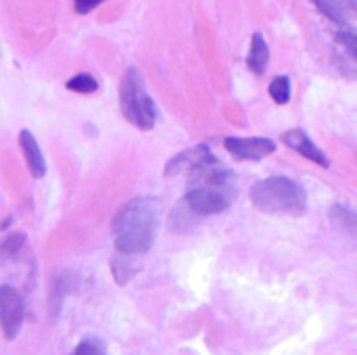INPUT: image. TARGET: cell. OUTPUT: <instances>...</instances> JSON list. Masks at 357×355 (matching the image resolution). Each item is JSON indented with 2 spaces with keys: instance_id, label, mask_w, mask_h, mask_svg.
<instances>
[{
  "instance_id": "cell-18",
  "label": "cell",
  "mask_w": 357,
  "mask_h": 355,
  "mask_svg": "<svg viewBox=\"0 0 357 355\" xmlns=\"http://www.w3.org/2000/svg\"><path fill=\"white\" fill-rule=\"evenodd\" d=\"M73 355H105L102 347L94 341H84L77 345V349L73 352Z\"/></svg>"
},
{
  "instance_id": "cell-7",
  "label": "cell",
  "mask_w": 357,
  "mask_h": 355,
  "mask_svg": "<svg viewBox=\"0 0 357 355\" xmlns=\"http://www.w3.org/2000/svg\"><path fill=\"white\" fill-rule=\"evenodd\" d=\"M213 161H218L213 157V153L205 144H199L195 149L178 153L165 165V176H176V174H182V172H195V169H199V167H203L207 163H213Z\"/></svg>"
},
{
  "instance_id": "cell-15",
  "label": "cell",
  "mask_w": 357,
  "mask_h": 355,
  "mask_svg": "<svg viewBox=\"0 0 357 355\" xmlns=\"http://www.w3.org/2000/svg\"><path fill=\"white\" fill-rule=\"evenodd\" d=\"M65 86H67V90H73V92H79V94H90V92H96L98 82L90 73H77Z\"/></svg>"
},
{
  "instance_id": "cell-11",
  "label": "cell",
  "mask_w": 357,
  "mask_h": 355,
  "mask_svg": "<svg viewBox=\"0 0 357 355\" xmlns=\"http://www.w3.org/2000/svg\"><path fill=\"white\" fill-rule=\"evenodd\" d=\"M270 61V48L264 40L261 33H255L253 40H251V50H249V59H247V65L251 71L255 73H264L266 65Z\"/></svg>"
},
{
  "instance_id": "cell-5",
  "label": "cell",
  "mask_w": 357,
  "mask_h": 355,
  "mask_svg": "<svg viewBox=\"0 0 357 355\" xmlns=\"http://www.w3.org/2000/svg\"><path fill=\"white\" fill-rule=\"evenodd\" d=\"M0 316H2V331L4 339H15L21 324H23V299L13 287L0 289Z\"/></svg>"
},
{
  "instance_id": "cell-12",
  "label": "cell",
  "mask_w": 357,
  "mask_h": 355,
  "mask_svg": "<svg viewBox=\"0 0 357 355\" xmlns=\"http://www.w3.org/2000/svg\"><path fill=\"white\" fill-rule=\"evenodd\" d=\"M314 4L318 6V10L322 15H326L331 21H339V23L345 21V15L351 10L345 0H314Z\"/></svg>"
},
{
  "instance_id": "cell-10",
  "label": "cell",
  "mask_w": 357,
  "mask_h": 355,
  "mask_svg": "<svg viewBox=\"0 0 357 355\" xmlns=\"http://www.w3.org/2000/svg\"><path fill=\"white\" fill-rule=\"evenodd\" d=\"M331 222L337 226L343 234L357 239V213L354 209L345 207L343 203H337L331 207Z\"/></svg>"
},
{
  "instance_id": "cell-6",
  "label": "cell",
  "mask_w": 357,
  "mask_h": 355,
  "mask_svg": "<svg viewBox=\"0 0 357 355\" xmlns=\"http://www.w3.org/2000/svg\"><path fill=\"white\" fill-rule=\"evenodd\" d=\"M224 146L238 159H264L276 151V142L270 138H226Z\"/></svg>"
},
{
  "instance_id": "cell-9",
  "label": "cell",
  "mask_w": 357,
  "mask_h": 355,
  "mask_svg": "<svg viewBox=\"0 0 357 355\" xmlns=\"http://www.w3.org/2000/svg\"><path fill=\"white\" fill-rule=\"evenodd\" d=\"M19 144H21V151L25 155V161H27V167H29L31 176L33 178H42L46 174V161L42 157L38 140L31 136V132L23 130L21 136H19Z\"/></svg>"
},
{
  "instance_id": "cell-14",
  "label": "cell",
  "mask_w": 357,
  "mask_h": 355,
  "mask_svg": "<svg viewBox=\"0 0 357 355\" xmlns=\"http://www.w3.org/2000/svg\"><path fill=\"white\" fill-rule=\"evenodd\" d=\"M270 96L278 105H287L291 100V80L287 75H276L270 84Z\"/></svg>"
},
{
  "instance_id": "cell-8",
  "label": "cell",
  "mask_w": 357,
  "mask_h": 355,
  "mask_svg": "<svg viewBox=\"0 0 357 355\" xmlns=\"http://www.w3.org/2000/svg\"><path fill=\"white\" fill-rule=\"evenodd\" d=\"M282 142H284L289 149H293V151H297L299 155H303L305 159L318 163L320 167H328V165H331V161L324 157V153L312 142V138H310L303 130H289L287 134H282Z\"/></svg>"
},
{
  "instance_id": "cell-16",
  "label": "cell",
  "mask_w": 357,
  "mask_h": 355,
  "mask_svg": "<svg viewBox=\"0 0 357 355\" xmlns=\"http://www.w3.org/2000/svg\"><path fill=\"white\" fill-rule=\"evenodd\" d=\"M337 44L343 46L354 59H357V29L345 27L337 33Z\"/></svg>"
},
{
  "instance_id": "cell-19",
  "label": "cell",
  "mask_w": 357,
  "mask_h": 355,
  "mask_svg": "<svg viewBox=\"0 0 357 355\" xmlns=\"http://www.w3.org/2000/svg\"><path fill=\"white\" fill-rule=\"evenodd\" d=\"M105 0H75V10L79 13V15H86V13H90V10H94L98 4H102Z\"/></svg>"
},
{
  "instance_id": "cell-3",
  "label": "cell",
  "mask_w": 357,
  "mask_h": 355,
  "mask_svg": "<svg viewBox=\"0 0 357 355\" xmlns=\"http://www.w3.org/2000/svg\"><path fill=\"white\" fill-rule=\"evenodd\" d=\"M119 107L121 113L126 115V119L140 128V130H153L155 121H157V107L153 103V98L146 94L142 77L138 73V69L130 67L121 80L119 86Z\"/></svg>"
},
{
  "instance_id": "cell-2",
  "label": "cell",
  "mask_w": 357,
  "mask_h": 355,
  "mask_svg": "<svg viewBox=\"0 0 357 355\" xmlns=\"http://www.w3.org/2000/svg\"><path fill=\"white\" fill-rule=\"evenodd\" d=\"M251 201L257 209L274 216H301L307 207L305 190L282 176H272L251 188Z\"/></svg>"
},
{
  "instance_id": "cell-20",
  "label": "cell",
  "mask_w": 357,
  "mask_h": 355,
  "mask_svg": "<svg viewBox=\"0 0 357 355\" xmlns=\"http://www.w3.org/2000/svg\"><path fill=\"white\" fill-rule=\"evenodd\" d=\"M347 2V6L351 8V10H357V0H345Z\"/></svg>"
},
{
  "instance_id": "cell-4",
  "label": "cell",
  "mask_w": 357,
  "mask_h": 355,
  "mask_svg": "<svg viewBox=\"0 0 357 355\" xmlns=\"http://www.w3.org/2000/svg\"><path fill=\"white\" fill-rule=\"evenodd\" d=\"M184 201L197 216H215L230 207L232 186L230 184H195L190 186Z\"/></svg>"
},
{
  "instance_id": "cell-17",
  "label": "cell",
  "mask_w": 357,
  "mask_h": 355,
  "mask_svg": "<svg viewBox=\"0 0 357 355\" xmlns=\"http://www.w3.org/2000/svg\"><path fill=\"white\" fill-rule=\"evenodd\" d=\"M23 243H25V236H23V234H13V236H8V239L2 243V253H4V255H15V253L23 247Z\"/></svg>"
},
{
  "instance_id": "cell-13",
  "label": "cell",
  "mask_w": 357,
  "mask_h": 355,
  "mask_svg": "<svg viewBox=\"0 0 357 355\" xmlns=\"http://www.w3.org/2000/svg\"><path fill=\"white\" fill-rule=\"evenodd\" d=\"M132 257H136V255H128V253H119L117 251V255L113 257V276H115V280L117 282H126L128 278H132L134 274H136V268H134V264H132Z\"/></svg>"
},
{
  "instance_id": "cell-1",
  "label": "cell",
  "mask_w": 357,
  "mask_h": 355,
  "mask_svg": "<svg viewBox=\"0 0 357 355\" xmlns=\"http://www.w3.org/2000/svg\"><path fill=\"white\" fill-rule=\"evenodd\" d=\"M161 209L157 199L138 197L128 201L113 218V241L119 253L142 255L146 253L159 230Z\"/></svg>"
}]
</instances>
